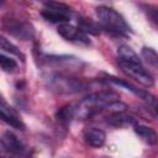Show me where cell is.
Returning <instances> with one entry per match:
<instances>
[{
    "label": "cell",
    "mask_w": 158,
    "mask_h": 158,
    "mask_svg": "<svg viewBox=\"0 0 158 158\" xmlns=\"http://www.w3.org/2000/svg\"><path fill=\"white\" fill-rule=\"evenodd\" d=\"M95 12L101 28L116 35H128L131 32L130 25L126 22L123 16L115 9L101 5L96 7Z\"/></svg>",
    "instance_id": "6da1fadb"
},
{
    "label": "cell",
    "mask_w": 158,
    "mask_h": 158,
    "mask_svg": "<svg viewBox=\"0 0 158 158\" xmlns=\"http://www.w3.org/2000/svg\"><path fill=\"white\" fill-rule=\"evenodd\" d=\"M48 86L59 94H74L85 90L86 84L81 79L67 77L63 74H52L48 77Z\"/></svg>",
    "instance_id": "7a4b0ae2"
},
{
    "label": "cell",
    "mask_w": 158,
    "mask_h": 158,
    "mask_svg": "<svg viewBox=\"0 0 158 158\" xmlns=\"http://www.w3.org/2000/svg\"><path fill=\"white\" fill-rule=\"evenodd\" d=\"M117 64L127 77L136 80L138 84L146 88H151L154 85V79L152 74L143 67L142 62H127L117 59Z\"/></svg>",
    "instance_id": "3957f363"
},
{
    "label": "cell",
    "mask_w": 158,
    "mask_h": 158,
    "mask_svg": "<svg viewBox=\"0 0 158 158\" xmlns=\"http://www.w3.org/2000/svg\"><path fill=\"white\" fill-rule=\"evenodd\" d=\"M41 15L43 16L44 20L53 22V23H68V21L72 17V9L63 4V2H44L43 9L41 11Z\"/></svg>",
    "instance_id": "277c9868"
},
{
    "label": "cell",
    "mask_w": 158,
    "mask_h": 158,
    "mask_svg": "<svg viewBox=\"0 0 158 158\" xmlns=\"http://www.w3.org/2000/svg\"><path fill=\"white\" fill-rule=\"evenodd\" d=\"M2 27L10 35H12L20 40H23V41L31 40L35 36L33 26L30 22L16 19V17H10V16L4 17L2 19Z\"/></svg>",
    "instance_id": "5b68a950"
},
{
    "label": "cell",
    "mask_w": 158,
    "mask_h": 158,
    "mask_svg": "<svg viewBox=\"0 0 158 158\" xmlns=\"http://www.w3.org/2000/svg\"><path fill=\"white\" fill-rule=\"evenodd\" d=\"M57 31L65 41H69V42H73L77 44H83V46L90 44V40H89L88 35L84 33L79 27H77L74 25H70V23L59 25Z\"/></svg>",
    "instance_id": "8992f818"
},
{
    "label": "cell",
    "mask_w": 158,
    "mask_h": 158,
    "mask_svg": "<svg viewBox=\"0 0 158 158\" xmlns=\"http://www.w3.org/2000/svg\"><path fill=\"white\" fill-rule=\"evenodd\" d=\"M1 151L7 152L10 154L17 156L20 158L25 157V146L23 143L17 138L16 135H14L10 131L4 132L1 137Z\"/></svg>",
    "instance_id": "52a82bcc"
},
{
    "label": "cell",
    "mask_w": 158,
    "mask_h": 158,
    "mask_svg": "<svg viewBox=\"0 0 158 158\" xmlns=\"http://www.w3.org/2000/svg\"><path fill=\"white\" fill-rule=\"evenodd\" d=\"M0 115H1V120L4 122H6L7 125H10L11 127H14L16 130H20V131H23L26 128V125L21 120V117L17 114V111L14 107H11L4 99H1Z\"/></svg>",
    "instance_id": "ba28073f"
},
{
    "label": "cell",
    "mask_w": 158,
    "mask_h": 158,
    "mask_svg": "<svg viewBox=\"0 0 158 158\" xmlns=\"http://www.w3.org/2000/svg\"><path fill=\"white\" fill-rule=\"evenodd\" d=\"M106 122L111 126H116V127H123V126H135L138 123V118L132 115V114H127L126 111H120V112H115V114H110L106 117Z\"/></svg>",
    "instance_id": "9c48e42d"
},
{
    "label": "cell",
    "mask_w": 158,
    "mask_h": 158,
    "mask_svg": "<svg viewBox=\"0 0 158 158\" xmlns=\"http://www.w3.org/2000/svg\"><path fill=\"white\" fill-rule=\"evenodd\" d=\"M83 138L86 142V144L99 148L104 146L106 141V133L98 127H86L83 132Z\"/></svg>",
    "instance_id": "30bf717a"
},
{
    "label": "cell",
    "mask_w": 158,
    "mask_h": 158,
    "mask_svg": "<svg viewBox=\"0 0 158 158\" xmlns=\"http://www.w3.org/2000/svg\"><path fill=\"white\" fill-rule=\"evenodd\" d=\"M133 130H135V133H136L144 143H147V144H149V146H156V144H158V133H157L153 128H151V127H148V126H144V125L137 123V125L133 126Z\"/></svg>",
    "instance_id": "8fae6325"
},
{
    "label": "cell",
    "mask_w": 158,
    "mask_h": 158,
    "mask_svg": "<svg viewBox=\"0 0 158 158\" xmlns=\"http://www.w3.org/2000/svg\"><path fill=\"white\" fill-rule=\"evenodd\" d=\"M75 117H77V109H75V105L74 104L64 105L57 112V120L62 125H64V126H67L68 123H70V121L73 118H75Z\"/></svg>",
    "instance_id": "7c38bea8"
},
{
    "label": "cell",
    "mask_w": 158,
    "mask_h": 158,
    "mask_svg": "<svg viewBox=\"0 0 158 158\" xmlns=\"http://www.w3.org/2000/svg\"><path fill=\"white\" fill-rule=\"evenodd\" d=\"M78 27L84 32V33H93V35H99L101 26L93 21L91 19L86 17H80L78 19Z\"/></svg>",
    "instance_id": "4fadbf2b"
},
{
    "label": "cell",
    "mask_w": 158,
    "mask_h": 158,
    "mask_svg": "<svg viewBox=\"0 0 158 158\" xmlns=\"http://www.w3.org/2000/svg\"><path fill=\"white\" fill-rule=\"evenodd\" d=\"M142 58L152 67L158 69V52L151 47H143L141 51Z\"/></svg>",
    "instance_id": "5bb4252c"
},
{
    "label": "cell",
    "mask_w": 158,
    "mask_h": 158,
    "mask_svg": "<svg viewBox=\"0 0 158 158\" xmlns=\"http://www.w3.org/2000/svg\"><path fill=\"white\" fill-rule=\"evenodd\" d=\"M0 64H1V69H2L4 72H6V73H12V72H15V70L17 69V67H19L17 62H16L14 58L7 57V56H5L4 53L0 56Z\"/></svg>",
    "instance_id": "9a60e30c"
},
{
    "label": "cell",
    "mask_w": 158,
    "mask_h": 158,
    "mask_svg": "<svg viewBox=\"0 0 158 158\" xmlns=\"http://www.w3.org/2000/svg\"><path fill=\"white\" fill-rule=\"evenodd\" d=\"M1 49H2L4 52L10 53V54H15V56H17V57L23 58V54L20 52V49H19L15 44H12L9 40H6L4 36L1 37Z\"/></svg>",
    "instance_id": "2e32d148"
},
{
    "label": "cell",
    "mask_w": 158,
    "mask_h": 158,
    "mask_svg": "<svg viewBox=\"0 0 158 158\" xmlns=\"http://www.w3.org/2000/svg\"><path fill=\"white\" fill-rule=\"evenodd\" d=\"M147 12H148V16L151 17V20L158 26V7L148 6L147 7Z\"/></svg>",
    "instance_id": "e0dca14e"
},
{
    "label": "cell",
    "mask_w": 158,
    "mask_h": 158,
    "mask_svg": "<svg viewBox=\"0 0 158 158\" xmlns=\"http://www.w3.org/2000/svg\"><path fill=\"white\" fill-rule=\"evenodd\" d=\"M148 107V110L158 118V100L154 102V104H152V105H149V106H147Z\"/></svg>",
    "instance_id": "ac0fdd59"
}]
</instances>
